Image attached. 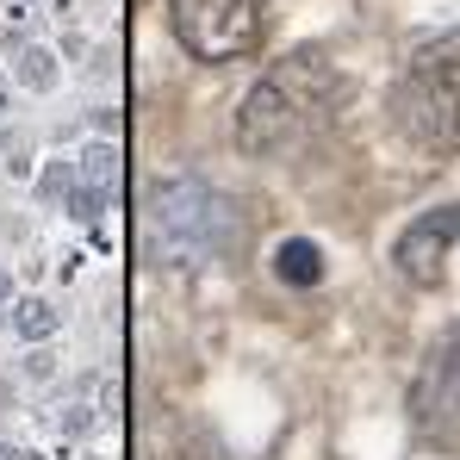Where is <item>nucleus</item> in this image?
Segmentation results:
<instances>
[{
  "instance_id": "nucleus-1",
  "label": "nucleus",
  "mask_w": 460,
  "mask_h": 460,
  "mask_svg": "<svg viewBox=\"0 0 460 460\" xmlns=\"http://www.w3.org/2000/svg\"><path fill=\"white\" fill-rule=\"evenodd\" d=\"M336 106H342V75L330 69V57L293 50L249 87V100L236 112V144L243 155H268V162L305 155L336 125Z\"/></svg>"
},
{
  "instance_id": "nucleus-2",
  "label": "nucleus",
  "mask_w": 460,
  "mask_h": 460,
  "mask_svg": "<svg viewBox=\"0 0 460 460\" xmlns=\"http://www.w3.org/2000/svg\"><path fill=\"white\" fill-rule=\"evenodd\" d=\"M398 137L423 155H460V31L429 38L392 81L385 100Z\"/></svg>"
},
{
  "instance_id": "nucleus-3",
  "label": "nucleus",
  "mask_w": 460,
  "mask_h": 460,
  "mask_svg": "<svg viewBox=\"0 0 460 460\" xmlns=\"http://www.w3.org/2000/svg\"><path fill=\"white\" fill-rule=\"evenodd\" d=\"M155 230H162V249L181 268L225 261L230 249H236V206H230L225 193L199 187V181H168L155 193Z\"/></svg>"
},
{
  "instance_id": "nucleus-4",
  "label": "nucleus",
  "mask_w": 460,
  "mask_h": 460,
  "mask_svg": "<svg viewBox=\"0 0 460 460\" xmlns=\"http://www.w3.org/2000/svg\"><path fill=\"white\" fill-rule=\"evenodd\" d=\"M168 13L199 63H236L261 44V0H168Z\"/></svg>"
},
{
  "instance_id": "nucleus-5",
  "label": "nucleus",
  "mask_w": 460,
  "mask_h": 460,
  "mask_svg": "<svg viewBox=\"0 0 460 460\" xmlns=\"http://www.w3.org/2000/svg\"><path fill=\"white\" fill-rule=\"evenodd\" d=\"M411 429L429 448H460V323H448L429 342L411 380Z\"/></svg>"
},
{
  "instance_id": "nucleus-6",
  "label": "nucleus",
  "mask_w": 460,
  "mask_h": 460,
  "mask_svg": "<svg viewBox=\"0 0 460 460\" xmlns=\"http://www.w3.org/2000/svg\"><path fill=\"white\" fill-rule=\"evenodd\" d=\"M460 243V206H436L398 236V274L411 287H442L448 274V249Z\"/></svg>"
},
{
  "instance_id": "nucleus-7",
  "label": "nucleus",
  "mask_w": 460,
  "mask_h": 460,
  "mask_svg": "<svg viewBox=\"0 0 460 460\" xmlns=\"http://www.w3.org/2000/svg\"><path fill=\"white\" fill-rule=\"evenodd\" d=\"M274 268H280V280H293V287H311V280L323 274V255L311 249L305 236H293V243H280V255H274Z\"/></svg>"
}]
</instances>
